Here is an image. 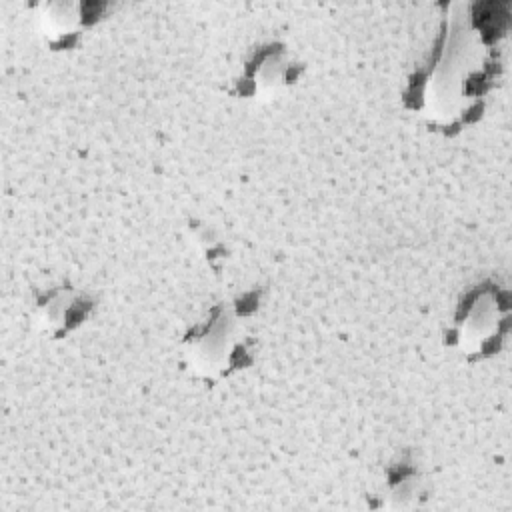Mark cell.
<instances>
[{
    "label": "cell",
    "mask_w": 512,
    "mask_h": 512,
    "mask_svg": "<svg viewBox=\"0 0 512 512\" xmlns=\"http://www.w3.org/2000/svg\"><path fill=\"white\" fill-rule=\"evenodd\" d=\"M506 14L494 2L444 4L428 60L408 80L404 104L432 130L452 134L484 110L496 80Z\"/></svg>",
    "instance_id": "obj_1"
},
{
    "label": "cell",
    "mask_w": 512,
    "mask_h": 512,
    "mask_svg": "<svg viewBox=\"0 0 512 512\" xmlns=\"http://www.w3.org/2000/svg\"><path fill=\"white\" fill-rule=\"evenodd\" d=\"M246 318L240 300L214 304L182 338L186 368L202 380L216 382L248 366L252 340Z\"/></svg>",
    "instance_id": "obj_2"
},
{
    "label": "cell",
    "mask_w": 512,
    "mask_h": 512,
    "mask_svg": "<svg viewBox=\"0 0 512 512\" xmlns=\"http://www.w3.org/2000/svg\"><path fill=\"white\" fill-rule=\"evenodd\" d=\"M508 318V292L496 282H480L456 304L446 332L448 346L468 360L492 356L506 336Z\"/></svg>",
    "instance_id": "obj_3"
},
{
    "label": "cell",
    "mask_w": 512,
    "mask_h": 512,
    "mask_svg": "<svg viewBox=\"0 0 512 512\" xmlns=\"http://www.w3.org/2000/svg\"><path fill=\"white\" fill-rule=\"evenodd\" d=\"M108 6L100 2L50 0L34 6L36 28L50 50L74 48L104 14Z\"/></svg>",
    "instance_id": "obj_4"
},
{
    "label": "cell",
    "mask_w": 512,
    "mask_h": 512,
    "mask_svg": "<svg viewBox=\"0 0 512 512\" xmlns=\"http://www.w3.org/2000/svg\"><path fill=\"white\" fill-rule=\"evenodd\" d=\"M94 300L88 292L68 286L52 284L34 294L32 316L38 330L50 338H64L78 330L92 314Z\"/></svg>",
    "instance_id": "obj_5"
},
{
    "label": "cell",
    "mask_w": 512,
    "mask_h": 512,
    "mask_svg": "<svg viewBox=\"0 0 512 512\" xmlns=\"http://www.w3.org/2000/svg\"><path fill=\"white\" fill-rule=\"evenodd\" d=\"M298 74V62L284 46L266 44L256 48L242 64L236 80L238 92L250 98H270L292 84Z\"/></svg>",
    "instance_id": "obj_6"
}]
</instances>
